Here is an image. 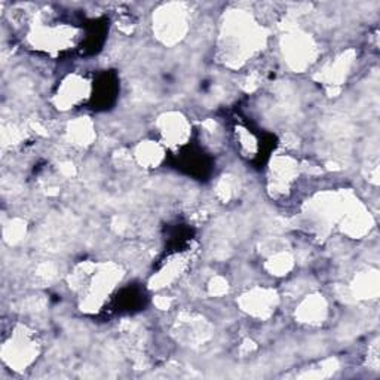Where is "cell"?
<instances>
[{"label":"cell","mask_w":380,"mask_h":380,"mask_svg":"<svg viewBox=\"0 0 380 380\" xmlns=\"http://www.w3.org/2000/svg\"><path fill=\"white\" fill-rule=\"evenodd\" d=\"M36 342L29 337V333L21 330L20 334L11 336L9 343L4 346V360L11 367L24 369L36 357Z\"/></svg>","instance_id":"cell-1"},{"label":"cell","mask_w":380,"mask_h":380,"mask_svg":"<svg viewBox=\"0 0 380 380\" xmlns=\"http://www.w3.org/2000/svg\"><path fill=\"white\" fill-rule=\"evenodd\" d=\"M159 128L164 139L172 144H183L190 134V125L179 113L164 115L159 120Z\"/></svg>","instance_id":"cell-2"},{"label":"cell","mask_w":380,"mask_h":380,"mask_svg":"<svg viewBox=\"0 0 380 380\" xmlns=\"http://www.w3.org/2000/svg\"><path fill=\"white\" fill-rule=\"evenodd\" d=\"M272 306H275V296L267 290H259L243 298V308L257 317H265L270 314V310H272L270 308Z\"/></svg>","instance_id":"cell-3"},{"label":"cell","mask_w":380,"mask_h":380,"mask_svg":"<svg viewBox=\"0 0 380 380\" xmlns=\"http://www.w3.org/2000/svg\"><path fill=\"white\" fill-rule=\"evenodd\" d=\"M85 91H87L85 80L76 76H70L61 87V92H58V106L60 104L65 107L73 106L82 99Z\"/></svg>","instance_id":"cell-4"},{"label":"cell","mask_w":380,"mask_h":380,"mask_svg":"<svg viewBox=\"0 0 380 380\" xmlns=\"http://www.w3.org/2000/svg\"><path fill=\"white\" fill-rule=\"evenodd\" d=\"M325 312H327V306L322 297H309L308 300L302 305L300 310H298V315L303 319V322L308 324H315V322H322Z\"/></svg>","instance_id":"cell-5"},{"label":"cell","mask_w":380,"mask_h":380,"mask_svg":"<svg viewBox=\"0 0 380 380\" xmlns=\"http://www.w3.org/2000/svg\"><path fill=\"white\" fill-rule=\"evenodd\" d=\"M160 151H159V147L152 143V144H143L140 148H139V152H137V158L141 162V164L144 165H156L158 162L160 160Z\"/></svg>","instance_id":"cell-6"}]
</instances>
